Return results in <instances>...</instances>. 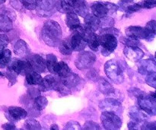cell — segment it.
<instances>
[{
    "label": "cell",
    "instance_id": "7402d4cb",
    "mask_svg": "<svg viewBox=\"0 0 156 130\" xmlns=\"http://www.w3.org/2000/svg\"><path fill=\"white\" fill-rule=\"evenodd\" d=\"M66 23L71 30L76 28V27H79L81 25L79 18H78V15L75 12H70V13L66 14Z\"/></svg>",
    "mask_w": 156,
    "mask_h": 130
},
{
    "label": "cell",
    "instance_id": "4316f807",
    "mask_svg": "<svg viewBox=\"0 0 156 130\" xmlns=\"http://www.w3.org/2000/svg\"><path fill=\"white\" fill-rule=\"evenodd\" d=\"M57 58L53 54H48L47 56V60H46V65L50 72L55 75V69L57 65Z\"/></svg>",
    "mask_w": 156,
    "mask_h": 130
},
{
    "label": "cell",
    "instance_id": "7c38bea8",
    "mask_svg": "<svg viewBox=\"0 0 156 130\" xmlns=\"http://www.w3.org/2000/svg\"><path fill=\"white\" fill-rule=\"evenodd\" d=\"M27 60L30 63L33 71L36 72L37 73H42L45 72L46 69H47L46 61L40 55H33L30 57L27 58Z\"/></svg>",
    "mask_w": 156,
    "mask_h": 130
},
{
    "label": "cell",
    "instance_id": "d590c367",
    "mask_svg": "<svg viewBox=\"0 0 156 130\" xmlns=\"http://www.w3.org/2000/svg\"><path fill=\"white\" fill-rule=\"evenodd\" d=\"M142 7L140 4H133V5H129L126 8V12L127 13H133V12H135L139 11L140 9H141Z\"/></svg>",
    "mask_w": 156,
    "mask_h": 130
},
{
    "label": "cell",
    "instance_id": "5b68a950",
    "mask_svg": "<svg viewBox=\"0 0 156 130\" xmlns=\"http://www.w3.org/2000/svg\"><path fill=\"white\" fill-rule=\"evenodd\" d=\"M82 26L80 25L76 28L71 30L72 34L70 35L69 37H68L73 51H82L83 50H85V47L87 46V43L85 42L82 35Z\"/></svg>",
    "mask_w": 156,
    "mask_h": 130
},
{
    "label": "cell",
    "instance_id": "ac0fdd59",
    "mask_svg": "<svg viewBox=\"0 0 156 130\" xmlns=\"http://www.w3.org/2000/svg\"><path fill=\"white\" fill-rule=\"evenodd\" d=\"M14 51L17 56L21 58H27L29 55V47L23 40H18L14 45Z\"/></svg>",
    "mask_w": 156,
    "mask_h": 130
},
{
    "label": "cell",
    "instance_id": "cb8c5ba5",
    "mask_svg": "<svg viewBox=\"0 0 156 130\" xmlns=\"http://www.w3.org/2000/svg\"><path fill=\"white\" fill-rule=\"evenodd\" d=\"M26 82L29 85H40L42 82L43 78L41 75L34 71H32L30 72L27 73L26 75Z\"/></svg>",
    "mask_w": 156,
    "mask_h": 130
},
{
    "label": "cell",
    "instance_id": "ba28073f",
    "mask_svg": "<svg viewBox=\"0 0 156 130\" xmlns=\"http://www.w3.org/2000/svg\"><path fill=\"white\" fill-rule=\"evenodd\" d=\"M36 10L39 16H51L56 10V0H37Z\"/></svg>",
    "mask_w": 156,
    "mask_h": 130
},
{
    "label": "cell",
    "instance_id": "9c48e42d",
    "mask_svg": "<svg viewBox=\"0 0 156 130\" xmlns=\"http://www.w3.org/2000/svg\"><path fill=\"white\" fill-rule=\"evenodd\" d=\"M8 69L15 72L17 75L21 76H26L27 73L33 71L30 63L27 60H20V59H15L12 62H9Z\"/></svg>",
    "mask_w": 156,
    "mask_h": 130
},
{
    "label": "cell",
    "instance_id": "e575fe53",
    "mask_svg": "<svg viewBox=\"0 0 156 130\" xmlns=\"http://www.w3.org/2000/svg\"><path fill=\"white\" fill-rule=\"evenodd\" d=\"M5 76H6V77L9 79V82H10V83L12 84V85H14V84L16 82V78H17V76H18V75H17L15 72H13L12 70L9 69H8L7 72H6Z\"/></svg>",
    "mask_w": 156,
    "mask_h": 130
},
{
    "label": "cell",
    "instance_id": "603a6c76",
    "mask_svg": "<svg viewBox=\"0 0 156 130\" xmlns=\"http://www.w3.org/2000/svg\"><path fill=\"white\" fill-rule=\"evenodd\" d=\"M70 72H71V69L66 62H57L56 69H55V75L58 76L59 78H64L68 76L69 74H70Z\"/></svg>",
    "mask_w": 156,
    "mask_h": 130
},
{
    "label": "cell",
    "instance_id": "83f0119b",
    "mask_svg": "<svg viewBox=\"0 0 156 130\" xmlns=\"http://www.w3.org/2000/svg\"><path fill=\"white\" fill-rule=\"evenodd\" d=\"M58 47H59V50L61 52V53L66 55V56L72 54V52L73 51L69 44V40L68 37L64 39L63 40L60 41Z\"/></svg>",
    "mask_w": 156,
    "mask_h": 130
},
{
    "label": "cell",
    "instance_id": "74e56055",
    "mask_svg": "<svg viewBox=\"0 0 156 130\" xmlns=\"http://www.w3.org/2000/svg\"><path fill=\"white\" fill-rule=\"evenodd\" d=\"M85 127L84 129H94V128L92 126H94L97 129H100V127H99V125L97 124V123H94L92 121H88L86 122V123L85 124Z\"/></svg>",
    "mask_w": 156,
    "mask_h": 130
},
{
    "label": "cell",
    "instance_id": "30bf717a",
    "mask_svg": "<svg viewBox=\"0 0 156 130\" xmlns=\"http://www.w3.org/2000/svg\"><path fill=\"white\" fill-rule=\"evenodd\" d=\"M82 35L90 49L93 51L97 52L100 46L98 35L95 34L94 32L91 31V30L85 27H82Z\"/></svg>",
    "mask_w": 156,
    "mask_h": 130
},
{
    "label": "cell",
    "instance_id": "3957f363",
    "mask_svg": "<svg viewBox=\"0 0 156 130\" xmlns=\"http://www.w3.org/2000/svg\"><path fill=\"white\" fill-rule=\"evenodd\" d=\"M105 71L109 79L117 84H120L123 82V69L118 61L111 59L106 62L105 65Z\"/></svg>",
    "mask_w": 156,
    "mask_h": 130
},
{
    "label": "cell",
    "instance_id": "f1b7e54d",
    "mask_svg": "<svg viewBox=\"0 0 156 130\" xmlns=\"http://www.w3.org/2000/svg\"><path fill=\"white\" fill-rule=\"evenodd\" d=\"M47 99L45 97L38 95L34 98V107L37 111H41L45 109L46 107L47 106Z\"/></svg>",
    "mask_w": 156,
    "mask_h": 130
},
{
    "label": "cell",
    "instance_id": "d6986e66",
    "mask_svg": "<svg viewBox=\"0 0 156 130\" xmlns=\"http://www.w3.org/2000/svg\"><path fill=\"white\" fill-rule=\"evenodd\" d=\"M124 54L128 59L132 61H137L141 59L143 56V52L138 47H127L123 50Z\"/></svg>",
    "mask_w": 156,
    "mask_h": 130
},
{
    "label": "cell",
    "instance_id": "8992f818",
    "mask_svg": "<svg viewBox=\"0 0 156 130\" xmlns=\"http://www.w3.org/2000/svg\"><path fill=\"white\" fill-rule=\"evenodd\" d=\"M101 120L105 129H119L122 126L121 119L111 111L102 113Z\"/></svg>",
    "mask_w": 156,
    "mask_h": 130
},
{
    "label": "cell",
    "instance_id": "484cf974",
    "mask_svg": "<svg viewBox=\"0 0 156 130\" xmlns=\"http://www.w3.org/2000/svg\"><path fill=\"white\" fill-rule=\"evenodd\" d=\"M12 58V52L8 49H5L0 53V68L4 69L9 64Z\"/></svg>",
    "mask_w": 156,
    "mask_h": 130
},
{
    "label": "cell",
    "instance_id": "8fae6325",
    "mask_svg": "<svg viewBox=\"0 0 156 130\" xmlns=\"http://www.w3.org/2000/svg\"><path fill=\"white\" fill-rule=\"evenodd\" d=\"M79 0H57L56 1V9L62 13L75 12Z\"/></svg>",
    "mask_w": 156,
    "mask_h": 130
},
{
    "label": "cell",
    "instance_id": "b9f144b4",
    "mask_svg": "<svg viewBox=\"0 0 156 130\" xmlns=\"http://www.w3.org/2000/svg\"><path fill=\"white\" fill-rule=\"evenodd\" d=\"M151 96H152V97H154V98H156V91L155 93H152V94H151Z\"/></svg>",
    "mask_w": 156,
    "mask_h": 130
},
{
    "label": "cell",
    "instance_id": "1f68e13d",
    "mask_svg": "<svg viewBox=\"0 0 156 130\" xmlns=\"http://www.w3.org/2000/svg\"><path fill=\"white\" fill-rule=\"evenodd\" d=\"M23 7L28 10H34L37 8V0H21Z\"/></svg>",
    "mask_w": 156,
    "mask_h": 130
},
{
    "label": "cell",
    "instance_id": "d6a6232c",
    "mask_svg": "<svg viewBox=\"0 0 156 130\" xmlns=\"http://www.w3.org/2000/svg\"><path fill=\"white\" fill-rule=\"evenodd\" d=\"M114 24V20L113 18H109L108 16L102 18V21H101L100 24V28H105V27H113Z\"/></svg>",
    "mask_w": 156,
    "mask_h": 130
},
{
    "label": "cell",
    "instance_id": "ffe728a7",
    "mask_svg": "<svg viewBox=\"0 0 156 130\" xmlns=\"http://www.w3.org/2000/svg\"><path fill=\"white\" fill-rule=\"evenodd\" d=\"M99 107L101 109H107L108 111L111 112H116L121 107L120 102L117 101L115 99H105V100L101 101Z\"/></svg>",
    "mask_w": 156,
    "mask_h": 130
},
{
    "label": "cell",
    "instance_id": "f35d334b",
    "mask_svg": "<svg viewBox=\"0 0 156 130\" xmlns=\"http://www.w3.org/2000/svg\"><path fill=\"white\" fill-rule=\"evenodd\" d=\"M2 128L5 129H15V126L12 123H6V124H4L2 126Z\"/></svg>",
    "mask_w": 156,
    "mask_h": 130
},
{
    "label": "cell",
    "instance_id": "4dcf8cb0",
    "mask_svg": "<svg viewBox=\"0 0 156 130\" xmlns=\"http://www.w3.org/2000/svg\"><path fill=\"white\" fill-rule=\"evenodd\" d=\"M121 42L124 44L127 47H138L140 44V42H138L136 39H134L132 37H122L121 38Z\"/></svg>",
    "mask_w": 156,
    "mask_h": 130
},
{
    "label": "cell",
    "instance_id": "2e32d148",
    "mask_svg": "<svg viewBox=\"0 0 156 130\" xmlns=\"http://www.w3.org/2000/svg\"><path fill=\"white\" fill-rule=\"evenodd\" d=\"M84 21H85L84 27L89 29L91 31L95 32L100 28L101 19L93 14L88 13L86 16L84 17Z\"/></svg>",
    "mask_w": 156,
    "mask_h": 130
},
{
    "label": "cell",
    "instance_id": "5bb4252c",
    "mask_svg": "<svg viewBox=\"0 0 156 130\" xmlns=\"http://www.w3.org/2000/svg\"><path fill=\"white\" fill-rule=\"evenodd\" d=\"M126 33L129 37L134 39H144L148 37L150 33L148 32L146 28H143L138 26H131L126 29Z\"/></svg>",
    "mask_w": 156,
    "mask_h": 130
},
{
    "label": "cell",
    "instance_id": "e0dca14e",
    "mask_svg": "<svg viewBox=\"0 0 156 130\" xmlns=\"http://www.w3.org/2000/svg\"><path fill=\"white\" fill-rule=\"evenodd\" d=\"M59 81L65 88L69 89V88H73L79 85V83L80 82V78L78 75L71 72L70 74H69L66 77L59 78Z\"/></svg>",
    "mask_w": 156,
    "mask_h": 130
},
{
    "label": "cell",
    "instance_id": "52a82bcc",
    "mask_svg": "<svg viewBox=\"0 0 156 130\" xmlns=\"http://www.w3.org/2000/svg\"><path fill=\"white\" fill-rule=\"evenodd\" d=\"M96 56L92 53H90L88 51L82 52L77 56L75 65L76 68H78L80 70L86 69H89L94 65V62H96Z\"/></svg>",
    "mask_w": 156,
    "mask_h": 130
},
{
    "label": "cell",
    "instance_id": "9a60e30c",
    "mask_svg": "<svg viewBox=\"0 0 156 130\" xmlns=\"http://www.w3.org/2000/svg\"><path fill=\"white\" fill-rule=\"evenodd\" d=\"M59 79H56L53 76H47L43 79L42 82L40 84V91H47L50 90H57Z\"/></svg>",
    "mask_w": 156,
    "mask_h": 130
},
{
    "label": "cell",
    "instance_id": "7bdbcfd3",
    "mask_svg": "<svg viewBox=\"0 0 156 130\" xmlns=\"http://www.w3.org/2000/svg\"><path fill=\"white\" fill-rule=\"evenodd\" d=\"M6 0H0V4H3Z\"/></svg>",
    "mask_w": 156,
    "mask_h": 130
},
{
    "label": "cell",
    "instance_id": "277c9868",
    "mask_svg": "<svg viewBox=\"0 0 156 130\" xmlns=\"http://www.w3.org/2000/svg\"><path fill=\"white\" fill-rule=\"evenodd\" d=\"M99 43L102 47L101 53L105 56H109L117 47V40L115 35L111 33H101L98 35Z\"/></svg>",
    "mask_w": 156,
    "mask_h": 130
},
{
    "label": "cell",
    "instance_id": "d4e9b609",
    "mask_svg": "<svg viewBox=\"0 0 156 130\" xmlns=\"http://www.w3.org/2000/svg\"><path fill=\"white\" fill-rule=\"evenodd\" d=\"M98 88L101 92L103 93L104 94H110L114 92V88H113L112 85L103 78L99 81Z\"/></svg>",
    "mask_w": 156,
    "mask_h": 130
},
{
    "label": "cell",
    "instance_id": "836d02e7",
    "mask_svg": "<svg viewBox=\"0 0 156 130\" xmlns=\"http://www.w3.org/2000/svg\"><path fill=\"white\" fill-rule=\"evenodd\" d=\"M9 43V39L6 35L0 34V53L5 50Z\"/></svg>",
    "mask_w": 156,
    "mask_h": 130
},
{
    "label": "cell",
    "instance_id": "44dd1931",
    "mask_svg": "<svg viewBox=\"0 0 156 130\" xmlns=\"http://www.w3.org/2000/svg\"><path fill=\"white\" fill-rule=\"evenodd\" d=\"M13 24L12 21L9 16L6 15H0V31L9 32L12 30Z\"/></svg>",
    "mask_w": 156,
    "mask_h": 130
},
{
    "label": "cell",
    "instance_id": "8d00e7d4",
    "mask_svg": "<svg viewBox=\"0 0 156 130\" xmlns=\"http://www.w3.org/2000/svg\"><path fill=\"white\" fill-rule=\"evenodd\" d=\"M10 4L14 9L18 11H21V9L24 8L21 3V0H10Z\"/></svg>",
    "mask_w": 156,
    "mask_h": 130
},
{
    "label": "cell",
    "instance_id": "f546056e",
    "mask_svg": "<svg viewBox=\"0 0 156 130\" xmlns=\"http://www.w3.org/2000/svg\"><path fill=\"white\" fill-rule=\"evenodd\" d=\"M24 126H25L26 129H41V124L38 123L37 121H36L34 119H28L25 121V123H24Z\"/></svg>",
    "mask_w": 156,
    "mask_h": 130
},
{
    "label": "cell",
    "instance_id": "60d3db41",
    "mask_svg": "<svg viewBox=\"0 0 156 130\" xmlns=\"http://www.w3.org/2000/svg\"><path fill=\"white\" fill-rule=\"evenodd\" d=\"M50 129H59V128L57 127V126H56V125H52Z\"/></svg>",
    "mask_w": 156,
    "mask_h": 130
},
{
    "label": "cell",
    "instance_id": "4fadbf2b",
    "mask_svg": "<svg viewBox=\"0 0 156 130\" xmlns=\"http://www.w3.org/2000/svg\"><path fill=\"white\" fill-rule=\"evenodd\" d=\"M27 115V111L19 107H10L8 108L6 117L11 121L17 122L25 118Z\"/></svg>",
    "mask_w": 156,
    "mask_h": 130
},
{
    "label": "cell",
    "instance_id": "7a4b0ae2",
    "mask_svg": "<svg viewBox=\"0 0 156 130\" xmlns=\"http://www.w3.org/2000/svg\"><path fill=\"white\" fill-rule=\"evenodd\" d=\"M119 7L113 3L105 2H95L91 6L92 14L99 18L112 15L118 10Z\"/></svg>",
    "mask_w": 156,
    "mask_h": 130
},
{
    "label": "cell",
    "instance_id": "6da1fadb",
    "mask_svg": "<svg viewBox=\"0 0 156 130\" xmlns=\"http://www.w3.org/2000/svg\"><path fill=\"white\" fill-rule=\"evenodd\" d=\"M62 32L60 25L56 21L48 20L45 21L41 30V37L47 45L51 47H58L61 41Z\"/></svg>",
    "mask_w": 156,
    "mask_h": 130
},
{
    "label": "cell",
    "instance_id": "ab89813d",
    "mask_svg": "<svg viewBox=\"0 0 156 130\" xmlns=\"http://www.w3.org/2000/svg\"><path fill=\"white\" fill-rule=\"evenodd\" d=\"M133 0H120V3L123 5V4H128V3H131Z\"/></svg>",
    "mask_w": 156,
    "mask_h": 130
}]
</instances>
